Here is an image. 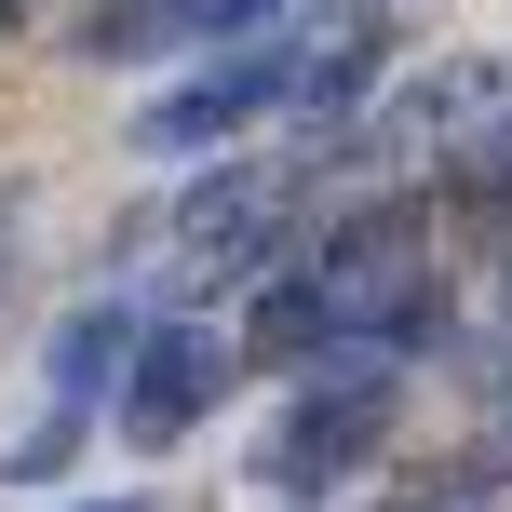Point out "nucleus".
I'll return each mask as SVG.
<instances>
[{
  "label": "nucleus",
  "instance_id": "f257e3e1",
  "mask_svg": "<svg viewBox=\"0 0 512 512\" xmlns=\"http://www.w3.org/2000/svg\"><path fill=\"white\" fill-rule=\"evenodd\" d=\"M391 418H405V378H391L378 351H337L324 378H310L297 405L270 418V445H256V486H283V499H310V486H351V472L391 445Z\"/></svg>",
  "mask_w": 512,
  "mask_h": 512
},
{
  "label": "nucleus",
  "instance_id": "7ed1b4c3",
  "mask_svg": "<svg viewBox=\"0 0 512 512\" xmlns=\"http://www.w3.org/2000/svg\"><path fill=\"white\" fill-rule=\"evenodd\" d=\"M216 391H230V351H216L203 324H149L108 405H122V445H189L216 418Z\"/></svg>",
  "mask_w": 512,
  "mask_h": 512
},
{
  "label": "nucleus",
  "instance_id": "423d86ee",
  "mask_svg": "<svg viewBox=\"0 0 512 512\" xmlns=\"http://www.w3.org/2000/svg\"><path fill=\"white\" fill-rule=\"evenodd\" d=\"M364 81H378V27H364V14L324 27V54H297V108H310V122H337Z\"/></svg>",
  "mask_w": 512,
  "mask_h": 512
},
{
  "label": "nucleus",
  "instance_id": "6e6552de",
  "mask_svg": "<svg viewBox=\"0 0 512 512\" xmlns=\"http://www.w3.org/2000/svg\"><path fill=\"white\" fill-rule=\"evenodd\" d=\"M95 512H135V499H95Z\"/></svg>",
  "mask_w": 512,
  "mask_h": 512
},
{
  "label": "nucleus",
  "instance_id": "0eeeda50",
  "mask_svg": "<svg viewBox=\"0 0 512 512\" xmlns=\"http://www.w3.org/2000/svg\"><path fill=\"white\" fill-rule=\"evenodd\" d=\"M0 41H14V0H0Z\"/></svg>",
  "mask_w": 512,
  "mask_h": 512
},
{
  "label": "nucleus",
  "instance_id": "39448f33",
  "mask_svg": "<svg viewBox=\"0 0 512 512\" xmlns=\"http://www.w3.org/2000/svg\"><path fill=\"white\" fill-rule=\"evenodd\" d=\"M135 297H95V310H68L54 324V418H95L108 391H122V364H135Z\"/></svg>",
  "mask_w": 512,
  "mask_h": 512
},
{
  "label": "nucleus",
  "instance_id": "f03ea898",
  "mask_svg": "<svg viewBox=\"0 0 512 512\" xmlns=\"http://www.w3.org/2000/svg\"><path fill=\"white\" fill-rule=\"evenodd\" d=\"M283 95H297V41H243V54H216L203 81H176V95L135 122V149H230V135L270 122Z\"/></svg>",
  "mask_w": 512,
  "mask_h": 512
},
{
  "label": "nucleus",
  "instance_id": "20e7f679",
  "mask_svg": "<svg viewBox=\"0 0 512 512\" xmlns=\"http://www.w3.org/2000/svg\"><path fill=\"white\" fill-rule=\"evenodd\" d=\"M283 0H95V27H81V54L95 68H149V54H203V41H243V27H270Z\"/></svg>",
  "mask_w": 512,
  "mask_h": 512
}]
</instances>
